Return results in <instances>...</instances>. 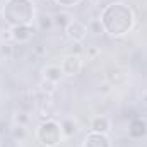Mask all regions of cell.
<instances>
[{
    "mask_svg": "<svg viewBox=\"0 0 147 147\" xmlns=\"http://www.w3.org/2000/svg\"><path fill=\"white\" fill-rule=\"evenodd\" d=\"M0 147H2V134H0Z\"/></svg>",
    "mask_w": 147,
    "mask_h": 147,
    "instance_id": "22",
    "label": "cell"
},
{
    "mask_svg": "<svg viewBox=\"0 0 147 147\" xmlns=\"http://www.w3.org/2000/svg\"><path fill=\"white\" fill-rule=\"evenodd\" d=\"M60 128H62V134L67 135V137H72L79 132V125L77 121H74L72 118H63L60 121Z\"/></svg>",
    "mask_w": 147,
    "mask_h": 147,
    "instance_id": "11",
    "label": "cell"
},
{
    "mask_svg": "<svg viewBox=\"0 0 147 147\" xmlns=\"http://www.w3.org/2000/svg\"><path fill=\"white\" fill-rule=\"evenodd\" d=\"M82 65H84V60L79 53H70L63 58L62 62V70L65 75H77L82 70Z\"/></svg>",
    "mask_w": 147,
    "mask_h": 147,
    "instance_id": "5",
    "label": "cell"
},
{
    "mask_svg": "<svg viewBox=\"0 0 147 147\" xmlns=\"http://www.w3.org/2000/svg\"><path fill=\"white\" fill-rule=\"evenodd\" d=\"M16 121H17L19 125H26V123H28V116H26L24 113H19V115L16 116Z\"/></svg>",
    "mask_w": 147,
    "mask_h": 147,
    "instance_id": "18",
    "label": "cell"
},
{
    "mask_svg": "<svg viewBox=\"0 0 147 147\" xmlns=\"http://www.w3.org/2000/svg\"><path fill=\"white\" fill-rule=\"evenodd\" d=\"M0 39H2V41H9V39H12V33H10V29H7V31H2Z\"/></svg>",
    "mask_w": 147,
    "mask_h": 147,
    "instance_id": "19",
    "label": "cell"
},
{
    "mask_svg": "<svg viewBox=\"0 0 147 147\" xmlns=\"http://www.w3.org/2000/svg\"><path fill=\"white\" fill-rule=\"evenodd\" d=\"M99 22L110 36L120 38L125 36L134 28L135 17H134V12L130 7H127L125 3H120V2H115L103 9Z\"/></svg>",
    "mask_w": 147,
    "mask_h": 147,
    "instance_id": "1",
    "label": "cell"
},
{
    "mask_svg": "<svg viewBox=\"0 0 147 147\" xmlns=\"http://www.w3.org/2000/svg\"><path fill=\"white\" fill-rule=\"evenodd\" d=\"M0 53H2L3 57L10 58V57H12V46H10V45H7V43H3V45H2V48H0Z\"/></svg>",
    "mask_w": 147,
    "mask_h": 147,
    "instance_id": "16",
    "label": "cell"
},
{
    "mask_svg": "<svg viewBox=\"0 0 147 147\" xmlns=\"http://www.w3.org/2000/svg\"><path fill=\"white\" fill-rule=\"evenodd\" d=\"M12 135H14V139H24V135H26L24 125H17V127L12 130Z\"/></svg>",
    "mask_w": 147,
    "mask_h": 147,
    "instance_id": "15",
    "label": "cell"
},
{
    "mask_svg": "<svg viewBox=\"0 0 147 147\" xmlns=\"http://www.w3.org/2000/svg\"><path fill=\"white\" fill-rule=\"evenodd\" d=\"M82 147H113L111 140L106 134H98V132H89L84 137Z\"/></svg>",
    "mask_w": 147,
    "mask_h": 147,
    "instance_id": "6",
    "label": "cell"
},
{
    "mask_svg": "<svg viewBox=\"0 0 147 147\" xmlns=\"http://www.w3.org/2000/svg\"><path fill=\"white\" fill-rule=\"evenodd\" d=\"M41 91L46 92V94H53L57 91V84L55 82H50V80H43L41 82Z\"/></svg>",
    "mask_w": 147,
    "mask_h": 147,
    "instance_id": "14",
    "label": "cell"
},
{
    "mask_svg": "<svg viewBox=\"0 0 147 147\" xmlns=\"http://www.w3.org/2000/svg\"><path fill=\"white\" fill-rule=\"evenodd\" d=\"M96 53H98V50H96V48H87V55H89V57H94Z\"/></svg>",
    "mask_w": 147,
    "mask_h": 147,
    "instance_id": "21",
    "label": "cell"
},
{
    "mask_svg": "<svg viewBox=\"0 0 147 147\" xmlns=\"http://www.w3.org/2000/svg\"><path fill=\"white\" fill-rule=\"evenodd\" d=\"M146 132H147L146 121H142V120H132L130 121V125H128V135L130 137L139 139V137L146 135Z\"/></svg>",
    "mask_w": 147,
    "mask_h": 147,
    "instance_id": "10",
    "label": "cell"
},
{
    "mask_svg": "<svg viewBox=\"0 0 147 147\" xmlns=\"http://www.w3.org/2000/svg\"><path fill=\"white\" fill-rule=\"evenodd\" d=\"M62 128L60 123L55 120H45L39 127H38L36 137L38 142L43 147H57L62 140Z\"/></svg>",
    "mask_w": 147,
    "mask_h": 147,
    "instance_id": "3",
    "label": "cell"
},
{
    "mask_svg": "<svg viewBox=\"0 0 147 147\" xmlns=\"http://www.w3.org/2000/svg\"><path fill=\"white\" fill-rule=\"evenodd\" d=\"M63 31H65V34H67V38L70 41L82 43L86 39V36H87V33H89V28L82 21H79V19H70V22L67 24V28Z\"/></svg>",
    "mask_w": 147,
    "mask_h": 147,
    "instance_id": "4",
    "label": "cell"
},
{
    "mask_svg": "<svg viewBox=\"0 0 147 147\" xmlns=\"http://www.w3.org/2000/svg\"><path fill=\"white\" fill-rule=\"evenodd\" d=\"M12 41L16 43H28L33 38V28L31 26H14L10 28Z\"/></svg>",
    "mask_w": 147,
    "mask_h": 147,
    "instance_id": "8",
    "label": "cell"
},
{
    "mask_svg": "<svg viewBox=\"0 0 147 147\" xmlns=\"http://www.w3.org/2000/svg\"><path fill=\"white\" fill-rule=\"evenodd\" d=\"M91 132H98V134H110L111 132V121L108 116L105 115H98L91 120Z\"/></svg>",
    "mask_w": 147,
    "mask_h": 147,
    "instance_id": "7",
    "label": "cell"
},
{
    "mask_svg": "<svg viewBox=\"0 0 147 147\" xmlns=\"http://www.w3.org/2000/svg\"><path fill=\"white\" fill-rule=\"evenodd\" d=\"M3 19L14 26H31L34 19V5L31 0H5L2 3Z\"/></svg>",
    "mask_w": 147,
    "mask_h": 147,
    "instance_id": "2",
    "label": "cell"
},
{
    "mask_svg": "<svg viewBox=\"0 0 147 147\" xmlns=\"http://www.w3.org/2000/svg\"><path fill=\"white\" fill-rule=\"evenodd\" d=\"M57 3H60V5H63V7H75L80 0H55Z\"/></svg>",
    "mask_w": 147,
    "mask_h": 147,
    "instance_id": "17",
    "label": "cell"
},
{
    "mask_svg": "<svg viewBox=\"0 0 147 147\" xmlns=\"http://www.w3.org/2000/svg\"><path fill=\"white\" fill-rule=\"evenodd\" d=\"M69 22H70V16L65 14V12H58V14L53 17V24L58 26V28H62V29H65Z\"/></svg>",
    "mask_w": 147,
    "mask_h": 147,
    "instance_id": "12",
    "label": "cell"
},
{
    "mask_svg": "<svg viewBox=\"0 0 147 147\" xmlns=\"http://www.w3.org/2000/svg\"><path fill=\"white\" fill-rule=\"evenodd\" d=\"M99 91H103V92H108V91H110V84H108V82H105L103 86H99Z\"/></svg>",
    "mask_w": 147,
    "mask_h": 147,
    "instance_id": "20",
    "label": "cell"
},
{
    "mask_svg": "<svg viewBox=\"0 0 147 147\" xmlns=\"http://www.w3.org/2000/svg\"><path fill=\"white\" fill-rule=\"evenodd\" d=\"M65 74L62 70V65H46L45 69H43V77H45V80H50V82H55V84H58L60 80H62V77H63Z\"/></svg>",
    "mask_w": 147,
    "mask_h": 147,
    "instance_id": "9",
    "label": "cell"
},
{
    "mask_svg": "<svg viewBox=\"0 0 147 147\" xmlns=\"http://www.w3.org/2000/svg\"><path fill=\"white\" fill-rule=\"evenodd\" d=\"M51 26H53V17L48 16V14H41V16H39V28H41L43 31H46V29H50Z\"/></svg>",
    "mask_w": 147,
    "mask_h": 147,
    "instance_id": "13",
    "label": "cell"
}]
</instances>
